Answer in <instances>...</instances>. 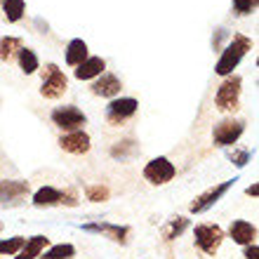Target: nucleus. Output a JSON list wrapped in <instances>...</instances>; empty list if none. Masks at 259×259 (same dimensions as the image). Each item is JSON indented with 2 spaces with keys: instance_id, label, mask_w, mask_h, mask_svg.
<instances>
[{
  "instance_id": "obj_13",
  "label": "nucleus",
  "mask_w": 259,
  "mask_h": 259,
  "mask_svg": "<svg viewBox=\"0 0 259 259\" xmlns=\"http://www.w3.org/2000/svg\"><path fill=\"white\" fill-rule=\"evenodd\" d=\"M229 233H231L233 243L250 245V243H254V238H257V226H252L250 222H245V219H236L231 224V229H229Z\"/></svg>"
},
{
  "instance_id": "obj_12",
  "label": "nucleus",
  "mask_w": 259,
  "mask_h": 259,
  "mask_svg": "<svg viewBox=\"0 0 259 259\" xmlns=\"http://www.w3.org/2000/svg\"><path fill=\"white\" fill-rule=\"evenodd\" d=\"M59 146H62L66 153H75V156H80V153H88L90 151V135L88 132H68L59 139Z\"/></svg>"
},
{
  "instance_id": "obj_9",
  "label": "nucleus",
  "mask_w": 259,
  "mask_h": 259,
  "mask_svg": "<svg viewBox=\"0 0 259 259\" xmlns=\"http://www.w3.org/2000/svg\"><path fill=\"white\" fill-rule=\"evenodd\" d=\"M175 165L167 160L165 156H158L153 158L151 163H146V167H144V179L146 182H151V184H167V182H172V177H175Z\"/></svg>"
},
{
  "instance_id": "obj_33",
  "label": "nucleus",
  "mask_w": 259,
  "mask_h": 259,
  "mask_svg": "<svg viewBox=\"0 0 259 259\" xmlns=\"http://www.w3.org/2000/svg\"><path fill=\"white\" fill-rule=\"evenodd\" d=\"M0 231H3V226H0Z\"/></svg>"
},
{
  "instance_id": "obj_31",
  "label": "nucleus",
  "mask_w": 259,
  "mask_h": 259,
  "mask_svg": "<svg viewBox=\"0 0 259 259\" xmlns=\"http://www.w3.org/2000/svg\"><path fill=\"white\" fill-rule=\"evenodd\" d=\"M245 193H247V196H257V193H259V186H257V184L247 186V189H245Z\"/></svg>"
},
{
  "instance_id": "obj_5",
  "label": "nucleus",
  "mask_w": 259,
  "mask_h": 259,
  "mask_svg": "<svg viewBox=\"0 0 259 259\" xmlns=\"http://www.w3.org/2000/svg\"><path fill=\"white\" fill-rule=\"evenodd\" d=\"M33 205L35 207H52V205H68L75 207L78 205V196L73 191H59L52 186H42L33 193Z\"/></svg>"
},
{
  "instance_id": "obj_10",
  "label": "nucleus",
  "mask_w": 259,
  "mask_h": 259,
  "mask_svg": "<svg viewBox=\"0 0 259 259\" xmlns=\"http://www.w3.org/2000/svg\"><path fill=\"white\" fill-rule=\"evenodd\" d=\"M236 182H238V179H229V182H222V184L212 186L210 191L200 193V196H198L196 200H193V203H191V212H193V214H200V212H207V210H210V207H212V205L217 203L219 198L224 196V193L229 191V189H231L233 184H236Z\"/></svg>"
},
{
  "instance_id": "obj_19",
  "label": "nucleus",
  "mask_w": 259,
  "mask_h": 259,
  "mask_svg": "<svg viewBox=\"0 0 259 259\" xmlns=\"http://www.w3.org/2000/svg\"><path fill=\"white\" fill-rule=\"evenodd\" d=\"M19 66H21V71H24L26 75H31V73L38 71V57H35L33 50H28V48L19 50Z\"/></svg>"
},
{
  "instance_id": "obj_29",
  "label": "nucleus",
  "mask_w": 259,
  "mask_h": 259,
  "mask_svg": "<svg viewBox=\"0 0 259 259\" xmlns=\"http://www.w3.org/2000/svg\"><path fill=\"white\" fill-rule=\"evenodd\" d=\"M229 38V31L226 28H217V33L212 35V50H219L222 48V42Z\"/></svg>"
},
{
  "instance_id": "obj_26",
  "label": "nucleus",
  "mask_w": 259,
  "mask_h": 259,
  "mask_svg": "<svg viewBox=\"0 0 259 259\" xmlns=\"http://www.w3.org/2000/svg\"><path fill=\"white\" fill-rule=\"evenodd\" d=\"M85 196H88V200H92V203H104V200H109L111 191L106 189V186H88L85 189Z\"/></svg>"
},
{
  "instance_id": "obj_28",
  "label": "nucleus",
  "mask_w": 259,
  "mask_h": 259,
  "mask_svg": "<svg viewBox=\"0 0 259 259\" xmlns=\"http://www.w3.org/2000/svg\"><path fill=\"white\" fill-rule=\"evenodd\" d=\"M257 7V0H233V10L238 14H250Z\"/></svg>"
},
{
  "instance_id": "obj_1",
  "label": "nucleus",
  "mask_w": 259,
  "mask_h": 259,
  "mask_svg": "<svg viewBox=\"0 0 259 259\" xmlns=\"http://www.w3.org/2000/svg\"><path fill=\"white\" fill-rule=\"evenodd\" d=\"M250 50H252V40H250L247 35L236 33V35H233V40L226 45L224 52H222V57H219L217 66H214V73L224 75V78H226V75H231L233 68L238 66L240 59H243Z\"/></svg>"
},
{
  "instance_id": "obj_25",
  "label": "nucleus",
  "mask_w": 259,
  "mask_h": 259,
  "mask_svg": "<svg viewBox=\"0 0 259 259\" xmlns=\"http://www.w3.org/2000/svg\"><path fill=\"white\" fill-rule=\"evenodd\" d=\"M186 226H189V219H184V217L172 219L170 226H167V231H165V238H167V240H175L177 236H182V233H184Z\"/></svg>"
},
{
  "instance_id": "obj_22",
  "label": "nucleus",
  "mask_w": 259,
  "mask_h": 259,
  "mask_svg": "<svg viewBox=\"0 0 259 259\" xmlns=\"http://www.w3.org/2000/svg\"><path fill=\"white\" fill-rule=\"evenodd\" d=\"M14 50H21V40L14 35H5L0 40V62H7L14 55Z\"/></svg>"
},
{
  "instance_id": "obj_7",
  "label": "nucleus",
  "mask_w": 259,
  "mask_h": 259,
  "mask_svg": "<svg viewBox=\"0 0 259 259\" xmlns=\"http://www.w3.org/2000/svg\"><path fill=\"white\" fill-rule=\"evenodd\" d=\"M66 88H68V80H66V75L59 71V66H57V64H48L40 95L45 97V99H59V97L66 92Z\"/></svg>"
},
{
  "instance_id": "obj_27",
  "label": "nucleus",
  "mask_w": 259,
  "mask_h": 259,
  "mask_svg": "<svg viewBox=\"0 0 259 259\" xmlns=\"http://www.w3.org/2000/svg\"><path fill=\"white\" fill-rule=\"evenodd\" d=\"M226 156H229V160H233V163L238 165V167H245V165L250 163V156H252V153H250V151H229Z\"/></svg>"
},
{
  "instance_id": "obj_3",
  "label": "nucleus",
  "mask_w": 259,
  "mask_h": 259,
  "mask_svg": "<svg viewBox=\"0 0 259 259\" xmlns=\"http://www.w3.org/2000/svg\"><path fill=\"white\" fill-rule=\"evenodd\" d=\"M240 88H243L240 75H226V80L219 85L217 95H214V106L219 111H236L240 99Z\"/></svg>"
},
{
  "instance_id": "obj_6",
  "label": "nucleus",
  "mask_w": 259,
  "mask_h": 259,
  "mask_svg": "<svg viewBox=\"0 0 259 259\" xmlns=\"http://www.w3.org/2000/svg\"><path fill=\"white\" fill-rule=\"evenodd\" d=\"M193 238H196V245L205 254H214L219 250V245H222V240H224V231L217 224H200L196 226Z\"/></svg>"
},
{
  "instance_id": "obj_16",
  "label": "nucleus",
  "mask_w": 259,
  "mask_h": 259,
  "mask_svg": "<svg viewBox=\"0 0 259 259\" xmlns=\"http://www.w3.org/2000/svg\"><path fill=\"white\" fill-rule=\"evenodd\" d=\"M120 80H118L113 73H102V78L92 85V92H95L97 97H109V99H113V97L120 92Z\"/></svg>"
},
{
  "instance_id": "obj_11",
  "label": "nucleus",
  "mask_w": 259,
  "mask_h": 259,
  "mask_svg": "<svg viewBox=\"0 0 259 259\" xmlns=\"http://www.w3.org/2000/svg\"><path fill=\"white\" fill-rule=\"evenodd\" d=\"M137 99L132 97H120V99H113V102L106 106V118L111 123H123L127 118H132L137 113Z\"/></svg>"
},
{
  "instance_id": "obj_17",
  "label": "nucleus",
  "mask_w": 259,
  "mask_h": 259,
  "mask_svg": "<svg viewBox=\"0 0 259 259\" xmlns=\"http://www.w3.org/2000/svg\"><path fill=\"white\" fill-rule=\"evenodd\" d=\"M45 245H48V238H45V236H33V238H26L24 247L17 252V257H14V259H38L42 254V250H45Z\"/></svg>"
},
{
  "instance_id": "obj_30",
  "label": "nucleus",
  "mask_w": 259,
  "mask_h": 259,
  "mask_svg": "<svg viewBox=\"0 0 259 259\" xmlns=\"http://www.w3.org/2000/svg\"><path fill=\"white\" fill-rule=\"evenodd\" d=\"M245 257H247V259H259V247L254 245V243L245 245Z\"/></svg>"
},
{
  "instance_id": "obj_18",
  "label": "nucleus",
  "mask_w": 259,
  "mask_h": 259,
  "mask_svg": "<svg viewBox=\"0 0 259 259\" xmlns=\"http://www.w3.org/2000/svg\"><path fill=\"white\" fill-rule=\"evenodd\" d=\"M85 59H88V42L80 40V38H75V40L68 42V48H66V64L78 66V64H82Z\"/></svg>"
},
{
  "instance_id": "obj_8",
  "label": "nucleus",
  "mask_w": 259,
  "mask_h": 259,
  "mask_svg": "<svg viewBox=\"0 0 259 259\" xmlns=\"http://www.w3.org/2000/svg\"><path fill=\"white\" fill-rule=\"evenodd\" d=\"M52 123L57 127L66 130V132H78V130H82V125L88 123V116L78 106H59V109L52 111Z\"/></svg>"
},
{
  "instance_id": "obj_23",
  "label": "nucleus",
  "mask_w": 259,
  "mask_h": 259,
  "mask_svg": "<svg viewBox=\"0 0 259 259\" xmlns=\"http://www.w3.org/2000/svg\"><path fill=\"white\" fill-rule=\"evenodd\" d=\"M26 238H21V236H14L10 240H0V254H17L24 247Z\"/></svg>"
},
{
  "instance_id": "obj_4",
  "label": "nucleus",
  "mask_w": 259,
  "mask_h": 259,
  "mask_svg": "<svg viewBox=\"0 0 259 259\" xmlns=\"http://www.w3.org/2000/svg\"><path fill=\"white\" fill-rule=\"evenodd\" d=\"M245 132V123L238 120V118H224V120H219L212 130V139L217 146L226 149V146H231L240 139V135Z\"/></svg>"
},
{
  "instance_id": "obj_21",
  "label": "nucleus",
  "mask_w": 259,
  "mask_h": 259,
  "mask_svg": "<svg viewBox=\"0 0 259 259\" xmlns=\"http://www.w3.org/2000/svg\"><path fill=\"white\" fill-rule=\"evenodd\" d=\"M3 12L7 21H19L24 17V0H3Z\"/></svg>"
},
{
  "instance_id": "obj_14",
  "label": "nucleus",
  "mask_w": 259,
  "mask_h": 259,
  "mask_svg": "<svg viewBox=\"0 0 259 259\" xmlns=\"http://www.w3.org/2000/svg\"><path fill=\"white\" fill-rule=\"evenodd\" d=\"M80 229L90 233H106L116 243H127V236H130L127 226H118V224H82Z\"/></svg>"
},
{
  "instance_id": "obj_24",
  "label": "nucleus",
  "mask_w": 259,
  "mask_h": 259,
  "mask_svg": "<svg viewBox=\"0 0 259 259\" xmlns=\"http://www.w3.org/2000/svg\"><path fill=\"white\" fill-rule=\"evenodd\" d=\"M137 151V144L132 142V139H125V142H118L113 149H111V156L113 158H127V156H132Z\"/></svg>"
},
{
  "instance_id": "obj_2",
  "label": "nucleus",
  "mask_w": 259,
  "mask_h": 259,
  "mask_svg": "<svg viewBox=\"0 0 259 259\" xmlns=\"http://www.w3.org/2000/svg\"><path fill=\"white\" fill-rule=\"evenodd\" d=\"M31 196V184L24 179H3L0 182V207H19Z\"/></svg>"
},
{
  "instance_id": "obj_20",
  "label": "nucleus",
  "mask_w": 259,
  "mask_h": 259,
  "mask_svg": "<svg viewBox=\"0 0 259 259\" xmlns=\"http://www.w3.org/2000/svg\"><path fill=\"white\" fill-rule=\"evenodd\" d=\"M75 257V247L71 243H62V245L50 247L45 254H40L38 259H73Z\"/></svg>"
},
{
  "instance_id": "obj_32",
  "label": "nucleus",
  "mask_w": 259,
  "mask_h": 259,
  "mask_svg": "<svg viewBox=\"0 0 259 259\" xmlns=\"http://www.w3.org/2000/svg\"><path fill=\"white\" fill-rule=\"evenodd\" d=\"M35 26L40 28L42 33H48V24H42V19H35Z\"/></svg>"
},
{
  "instance_id": "obj_15",
  "label": "nucleus",
  "mask_w": 259,
  "mask_h": 259,
  "mask_svg": "<svg viewBox=\"0 0 259 259\" xmlns=\"http://www.w3.org/2000/svg\"><path fill=\"white\" fill-rule=\"evenodd\" d=\"M104 68H106V62H104L102 57H88L82 64H78V68H75V78H78V80H90V78L102 75Z\"/></svg>"
}]
</instances>
